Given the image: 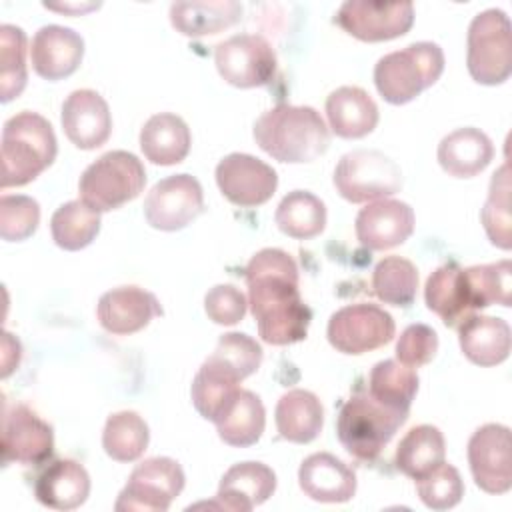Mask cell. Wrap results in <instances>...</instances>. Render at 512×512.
I'll list each match as a JSON object with an SVG mask.
<instances>
[{
	"mask_svg": "<svg viewBox=\"0 0 512 512\" xmlns=\"http://www.w3.org/2000/svg\"><path fill=\"white\" fill-rule=\"evenodd\" d=\"M248 304L266 344L286 346L306 338L310 308L298 292V266L280 248L256 252L246 266Z\"/></svg>",
	"mask_w": 512,
	"mask_h": 512,
	"instance_id": "obj_1",
	"label": "cell"
},
{
	"mask_svg": "<svg viewBox=\"0 0 512 512\" xmlns=\"http://www.w3.org/2000/svg\"><path fill=\"white\" fill-rule=\"evenodd\" d=\"M256 144L274 160L302 164L328 150L330 132L312 106L276 104L254 122Z\"/></svg>",
	"mask_w": 512,
	"mask_h": 512,
	"instance_id": "obj_2",
	"label": "cell"
},
{
	"mask_svg": "<svg viewBox=\"0 0 512 512\" xmlns=\"http://www.w3.org/2000/svg\"><path fill=\"white\" fill-rule=\"evenodd\" d=\"M58 144L50 122L30 110L8 118L2 128L0 186H24L56 158Z\"/></svg>",
	"mask_w": 512,
	"mask_h": 512,
	"instance_id": "obj_3",
	"label": "cell"
},
{
	"mask_svg": "<svg viewBox=\"0 0 512 512\" xmlns=\"http://www.w3.org/2000/svg\"><path fill=\"white\" fill-rule=\"evenodd\" d=\"M444 72V52L434 42H414L382 56L374 66V84L390 104H406L432 86Z\"/></svg>",
	"mask_w": 512,
	"mask_h": 512,
	"instance_id": "obj_4",
	"label": "cell"
},
{
	"mask_svg": "<svg viewBox=\"0 0 512 512\" xmlns=\"http://www.w3.org/2000/svg\"><path fill=\"white\" fill-rule=\"evenodd\" d=\"M408 412L374 400L368 392L344 402L336 418L340 444L358 460H374L406 422Z\"/></svg>",
	"mask_w": 512,
	"mask_h": 512,
	"instance_id": "obj_5",
	"label": "cell"
},
{
	"mask_svg": "<svg viewBox=\"0 0 512 512\" xmlns=\"http://www.w3.org/2000/svg\"><path fill=\"white\" fill-rule=\"evenodd\" d=\"M146 184V170L138 156L112 150L92 162L80 176V200L98 212H110L134 200Z\"/></svg>",
	"mask_w": 512,
	"mask_h": 512,
	"instance_id": "obj_6",
	"label": "cell"
},
{
	"mask_svg": "<svg viewBox=\"0 0 512 512\" xmlns=\"http://www.w3.org/2000/svg\"><path fill=\"white\" fill-rule=\"evenodd\" d=\"M466 66L478 84L496 86L512 72V26L506 12L488 8L474 16L466 38Z\"/></svg>",
	"mask_w": 512,
	"mask_h": 512,
	"instance_id": "obj_7",
	"label": "cell"
},
{
	"mask_svg": "<svg viewBox=\"0 0 512 512\" xmlns=\"http://www.w3.org/2000/svg\"><path fill=\"white\" fill-rule=\"evenodd\" d=\"M334 186L352 204L384 200L402 188V170L384 152L360 148L346 152L338 160Z\"/></svg>",
	"mask_w": 512,
	"mask_h": 512,
	"instance_id": "obj_8",
	"label": "cell"
},
{
	"mask_svg": "<svg viewBox=\"0 0 512 512\" xmlns=\"http://www.w3.org/2000/svg\"><path fill=\"white\" fill-rule=\"evenodd\" d=\"M184 480V470L176 460L166 456L148 458L132 470L114 508L118 512H166L182 492Z\"/></svg>",
	"mask_w": 512,
	"mask_h": 512,
	"instance_id": "obj_9",
	"label": "cell"
},
{
	"mask_svg": "<svg viewBox=\"0 0 512 512\" xmlns=\"http://www.w3.org/2000/svg\"><path fill=\"white\" fill-rule=\"evenodd\" d=\"M394 318L376 304H350L328 320V342L344 354H364L394 338Z\"/></svg>",
	"mask_w": 512,
	"mask_h": 512,
	"instance_id": "obj_10",
	"label": "cell"
},
{
	"mask_svg": "<svg viewBox=\"0 0 512 512\" xmlns=\"http://www.w3.org/2000/svg\"><path fill=\"white\" fill-rule=\"evenodd\" d=\"M218 74L236 88L266 86L276 72V52L260 34H238L214 50Z\"/></svg>",
	"mask_w": 512,
	"mask_h": 512,
	"instance_id": "obj_11",
	"label": "cell"
},
{
	"mask_svg": "<svg viewBox=\"0 0 512 512\" xmlns=\"http://www.w3.org/2000/svg\"><path fill=\"white\" fill-rule=\"evenodd\" d=\"M204 210V192L190 174H174L156 182L144 198L146 222L164 232L186 228Z\"/></svg>",
	"mask_w": 512,
	"mask_h": 512,
	"instance_id": "obj_12",
	"label": "cell"
},
{
	"mask_svg": "<svg viewBox=\"0 0 512 512\" xmlns=\"http://www.w3.org/2000/svg\"><path fill=\"white\" fill-rule=\"evenodd\" d=\"M334 22L362 42H382L404 36L414 22L412 2H370L346 0Z\"/></svg>",
	"mask_w": 512,
	"mask_h": 512,
	"instance_id": "obj_13",
	"label": "cell"
},
{
	"mask_svg": "<svg viewBox=\"0 0 512 512\" xmlns=\"http://www.w3.org/2000/svg\"><path fill=\"white\" fill-rule=\"evenodd\" d=\"M468 464L476 486L488 494H504L512 486L510 428L484 424L468 440Z\"/></svg>",
	"mask_w": 512,
	"mask_h": 512,
	"instance_id": "obj_14",
	"label": "cell"
},
{
	"mask_svg": "<svg viewBox=\"0 0 512 512\" xmlns=\"http://www.w3.org/2000/svg\"><path fill=\"white\" fill-rule=\"evenodd\" d=\"M216 184L232 204L254 208L272 198L278 186V176L274 168L260 158L234 152L218 162Z\"/></svg>",
	"mask_w": 512,
	"mask_h": 512,
	"instance_id": "obj_15",
	"label": "cell"
},
{
	"mask_svg": "<svg viewBox=\"0 0 512 512\" xmlns=\"http://www.w3.org/2000/svg\"><path fill=\"white\" fill-rule=\"evenodd\" d=\"M54 432L26 404H14L2 418V462L42 464L52 456Z\"/></svg>",
	"mask_w": 512,
	"mask_h": 512,
	"instance_id": "obj_16",
	"label": "cell"
},
{
	"mask_svg": "<svg viewBox=\"0 0 512 512\" xmlns=\"http://www.w3.org/2000/svg\"><path fill=\"white\" fill-rule=\"evenodd\" d=\"M60 120L66 138L82 150H94L110 138V108L94 90H74L62 104Z\"/></svg>",
	"mask_w": 512,
	"mask_h": 512,
	"instance_id": "obj_17",
	"label": "cell"
},
{
	"mask_svg": "<svg viewBox=\"0 0 512 512\" xmlns=\"http://www.w3.org/2000/svg\"><path fill=\"white\" fill-rule=\"evenodd\" d=\"M162 314L158 298L138 286H120L100 296L96 316L100 326L116 336L134 334Z\"/></svg>",
	"mask_w": 512,
	"mask_h": 512,
	"instance_id": "obj_18",
	"label": "cell"
},
{
	"mask_svg": "<svg viewBox=\"0 0 512 512\" xmlns=\"http://www.w3.org/2000/svg\"><path fill=\"white\" fill-rule=\"evenodd\" d=\"M424 300L428 310L438 314L450 328L458 326L478 310L468 272L456 262H448L428 276Z\"/></svg>",
	"mask_w": 512,
	"mask_h": 512,
	"instance_id": "obj_19",
	"label": "cell"
},
{
	"mask_svg": "<svg viewBox=\"0 0 512 512\" xmlns=\"http://www.w3.org/2000/svg\"><path fill=\"white\" fill-rule=\"evenodd\" d=\"M84 56V40L66 26H42L30 46L32 68L44 80H62L74 74Z\"/></svg>",
	"mask_w": 512,
	"mask_h": 512,
	"instance_id": "obj_20",
	"label": "cell"
},
{
	"mask_svg": "<svg viewBox=\"0 0 512 512\" xmlns=\"http://www.w3.org/2000/svg\"><path fill=\"white\" fill-rule=\"evenodd\" d=\"M356 238L368 250H388L414 232V210L400 200H378L356 216Z\"/></svg>",
	"mask_w": 512,
	"mask_h": 512,
	"instance_id": "obj_21",
	"label": "cell"
},
{
	"mask_svg": "<svg viewBox=\"0 0 512 512\" xmlns=\"http://www.w3.org/2000/svg\"><path fill=\"white\" fill-rule=\"evenodd\" d=\"M298 484L316 502L340 504L356 494L354 470L328 452H316L304 458L298 470Z\"/></svg>",
	"mask_w": 512,
	"mask_h": 512,
	"instance_id": "obj_22",
	"label": "cell"
},
{
	"mask_svg": "<svg viewBox=\"0 0 512 512\" xmlns=\"http://www.w3.org/2000/svg\"><path fill=\"white\" fill-rule=\"evenodd\" d=\"M276 490V474L262 462H240L226 470L220 480L216 500L222 508L250 512L264 504Z\"/></svg>",
	"mask_w": 512,
	"mask_h": 512,
	"instance_id": "obj_23",
	"label": "cell"
},
{
	"mask_svg": "<svg viewBox=\"0 0 512 512\" xmlns=\"http://www.w3.org/2000/svg\"><path fill=\"white\" fill-rule=\"evenodd\" d=\"M34 494L40 504L52 510H74L90 494V476L76 460H54L36 478Z\"/></svg>",
	"mask_w": 512,
	"mask_h": 512,
	"instance_id": "obj_24",
	"label": "cell"
},
{
	"mask_svg": "<svg viewBox=\"0 0 512 512\" xmlns=\"http://www.w3.org/2000/svg\"><path fill=\"white\" fill-rule=\"evenodd\" d=\"M326 116L332 132L340 138H362L378 124V106L358 86H340L326 98Z\"/></svg>",
	"mask_w": 512,
	"mask_h": 512,
	"instance_id": "obj_25",
	"label": "cell"
},
{
	"mask_svg": "<svg viewBox=\"0 0 512 512\" xmlns=\"http://www.w3.org/2000/svg\"><path fill=\"white\" fill-rule=\"evenodd\" d=\"M494 158L492 140L478 128H458L438 144V164L454 178L480 174Z\"/></svg>",
	"mask_w": 512,
	"mask_h": 512,
	"instance_id": "obj_26",
	"label": "cell"
},
{
	"mask_svg": "<svg viewBox=\"0 0 512 512\" xmlns=\"http://www.w3.org/2000/svg\"><path fill=\"white\" fill-rule=\"evenodd\" d=\"M464 356L478 366H496L510 354V326L494 316H468L458 324Z\"/></svg>",
	"mask_w": 512,
	"mask_h": 512,
	"instance_id": "obj_27",
	"label": "cell"
},
{
	"mask_svg": "<svg viewBox=\"0 0 512 512\" xmlns=\"http://www.w3.org/2000/svg\"><path fill=\"white\" fill-rule=\"evenodd\" d=\"M190 130L186 122L170 112L150 116L140 130V150L152 164L172 166L190 152Z\"/></svg>",
	"mask_w": 512,
	"mask_h": 512,
	"instance_id": "obj_28",
	"label": "cell"
},
{
	"mask_svg": "<svg viewBox=\"0 0 512 512\" xmlns=\"http://www.w3.org/2000/svg\"><path fill=\"white\" fill-rule=\"evenodd\" d=\"M242 16V6L234 0H198L174 2L170 6V22L176 32L200 38L218 34L234 26Z\"/></svg>",
	"mask_w": 512,
	"mask_h": 512,
	"instance_id": "obj_29",
	"label": "cell"
},
{
	"mask_svg": "<svg viewBox=\"0 0 512 512\" xmlns=\"http://www.w3.org/2000/svg\"><path fill=\"white\" fill-rule=\"evenodd\" d=\"M324 426V408L316 394L294 388L280 396L276 404V428L288 442L308 444Z\"/></svg>",
	"mask_w": 512,
	"mask_h": 512,
	"instance_id": "obj_30",
	"label": "cell"
},
{
	"mask_svg": "<svg viewBox=\"0 0 512 512\" xmlns=\"http://www.w3.org/2000/svg\"><path fill=\"white\" fill-rule=\"evenodd\" d=\"M224 444L248 448L256 444L266 426V412L262 400L250 390H238L234 400L214 422Z\"/></svg>",
	"mask_w": 512,
	"mask_h": 512,
	"instance_id": "obj_31",
	"label": "cell"
},
{
	"mask_svg": "<svg viewBox=\"0 0 512 512\" xmlns=\"http://www.w3.org/2000/svg\"><path fill=\"white\" fill-rule=\"evenodd\" d=\"M446 444L436 426L420 424L406 432L396 448V468L408 478H422L444 462Z\"/></svg>",
	"mask_w": 512,
	"mask_h": 512,
	"instance_id": "obj_32",
	"label": "cell"
},
{
	"mask_svg": "<svg viewBox=\"0 0 512 512\" xmlns=\"http://www.w3.org/2000/svg\"><path fill=\"white\" fill-rule=\"evenodd\" d=\"M274 220L282 234L296 240H310L326 226V206L312 192L294 190L280 200Z\"/></svg>",
	"mask_w": 512,
	"mask_h": 512,
	"instance_id": "obj_33",
	"label": "cell"
},
{
	"mask_svg": "<svg viewBox=\"0 0 512 512\" xmlns=\"http://www.w3.org/2000/svg\"><path fill=\"white\" fill-rule=\"evenodd\" d=\"M50 232L62 250H82L100 232V212L82 200H70L52 214Z\"/></svg>",
	"mask_w": 512,
	"mask_h": 512,
	"instance_id": "obj_34",
	"label": "cell"
},
{
	"mask_svg": "<svg viewBox=\"0 0 512 512\" xmlns=\"http://www.w3.org/2000/svg\"><path fill=\"white\" fill-rule=\"evenodd\" d=\"M418 392V376L410 366L398 360H382L374 364L368 378V394L402 412H410V404Z\"/></svg>",
	"mask_w": 512,
	"mask_h": 512,
	"instance_id": "obj_35",
	"label": "cell"
},
{
	"mask_svg": "<svg viewBox=\"0 0 512 512\" xmlns=\"http://www.w3.org/2000/svg\"><path fill=\"white\" fill-rule=\"evenodd\" d=\"M150 440L148 424L132 410H122L108 416L102 432V448L116 462L138 460Z\"/></svg>",
	"mask_w": 512,
	"mask_h": 512,
	"instance_id": "obj_36",
	"label": "cell"
},
{
	"mask_svg": "<svg viewBox=\"0 0 512 512\" xmlns=\"http://www.w3.org/2000/svg\"><path fill=\"white\" fill-rule=\"evenodd\" d=\"M372 288L386 304L410 306L418 290V270L406 258L386 256L372 272Z\"/></svg>",
	"mask_w": 512,
	"mask_h": 512,
	"instance_id": "obj_37",
	"label": "cell"
},
{
	"mask_svg": "<svg viewBox=\"0 0 512 512\" xmlns=\"http://www.w3.org/2000/svg\"><path fill=\"white\" fill-rule=\"evenodd\" d=\"M238 390V380L204 362L194 376L190 396L200 416L210 422H216L228 408V404L234 400Z\"/></svg>",
	"mask_w": 512,
	"mask_h": 512,
	"instance_id": "obj_38",
	"label": "cell"
},
{
	"mask_svg": "<svg viewBox=\"0 0 512 512\" xmlns=\"http://www.w3.org/2000/svg\"><path fill=\"white\" fill-rule=\"evenodd\" d=\"M204 362L242 382L258 370L262 362V348L252 336L242 332H230L220 336L214 352Z\"/></svg>",
	"mask_w": 512,
	"mask_h": 512,
	"instance_id": "obj_39",
	"label": "cell"
},
{
	"mask_svg": "<svg viewBox=\"0 0 512 512\" xmlns=\"http://www.w3.org/2000/svg\"><path fill=\"white\" fill-rule=\"evenodd\" d=\"M26 34L12 24L0 26V100L10 102L26 86Z\"/></svg>",
	"mask_w": 512,
	"mask_h": 512,
	"instance_id": "obj_40",
	"label": "cell"
},
{
	"mask_svg": "<svg viewBox=\"0 0 512 512\" xmlns=\"http://www.w3.org/2000/svg\"><path fill=\"white\" fill-rule=\"evenodd\" d=\"M510 168L504 164L498 172H494L490 180L488 200L480 212V220L490 242L502 250H510L512 246V220H510Z\"/></svg>",
	"mask_w": 512,
	"mask_h": 512,
	"instance_id": "obj_41",
	"label": "cell"
},
{
	"mask_svg": "<svg viewBox=\"0 0 512 512\" xmlns=\"http://www.w3.org/2000/svg\"><path fill=\"white\" fill-rule=\"evenodd\" d=\"M478 310L490 304L510 306L512 302V264L510 260H502L496 264H482L466 268Z\"/></svg>",
	"mask_w": 512,
	"mask_h": 512,
	"instance_id": "obj_42",
	"label": "cell"
},
{
	"mask_svg": "<svg viewBox=\"0 0 512 512\" xmlns=\"http://www.w3.org/2000/svg\"><path fill=\"white\" fill-rule=\"evenodd\" d=\"M416 490L424 506L432 510H448L462 500L464 482L454 466L442 462L426 476L416 480Z\"/></svg>",
	"mask_w": 512,
	"mask_h": 512,
	"instance_id": "obj_43",
	"label": "cell"
},
{
	"mask_svg": "<svg viewBox=\"0 0 512 512\" xmlns=\"http://www.w3.org/2000/svg\"><path fill=\"white\" fill-rule=\"evenodd\" d=\"M40 222V206L30 196L0 198V236L6 242H20L30 238Z\"/></svg>",
	"mask_w": 512,
	"mask_h": 512,
	"instance_id": "obj_44",
	"label": "cell"
},
{
	"mask_svg": "<svg viewBox=\"0 0 512 512\" xmlns=\"http://www.w3.org/2000/svg\"><path fill=\"white\" fill-rule=\"evenodd\" d=\"M438 350V334L426 324H410L396 342V358L400 364L418 368L428 364Z\"/></svg>",
	"mask_w": 512,
	"mask_h": 512,
	"instance_id": "obj_45",
	"label": "cell"
},
{
	"mask_svg": "<svg viewBox=\"0 0 512 512\" xmlns=\"http://www.w3.org/2000/svg\"><path fill=\"white\" fill-rule=\"evenodd\" d=\"M246 298L244 294L232 284H218L210 288L204 296V310L206 316L214 324L232 326L238 324L246 314Z\"/></svg>",
	"mask_w": 512,
	"mask_h": 512,
	"instance_id": "obj_46",
	"label": "cell"
}]
</instances>
